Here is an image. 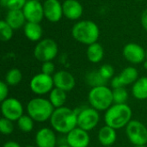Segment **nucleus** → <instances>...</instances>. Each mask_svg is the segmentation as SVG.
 Returning <instances> with one entry per match:
<instances>
[{
  "mask_svg": "<svg viewBox=\"0 0 147 147\" xmlns=\"http://www.w3.org/2000/svg\"><path fill=\"white\" fill-rule=\"evenodd\" d=\"M71 35L78 42L90 46L97 42L100 36L98 25L90 20H82L77 22L71 28Z\"/></svg>",
  "mask_w": 147,
  "mask_h": 147,
  "instance_id": "obj_3",
  "label": "nucleus"
},
{
  "mask_svg": "<svg viewBox=\"0 0 147 147\" xmlns=\"http://www.w3.org/2000/svg\"><path fill=\"white\" fill-rule=\"evenodd\" d=\"M113 99L115 104L126 103L128 99V92L125 87H121L113 90Z\"/></svg>",
  "mask_w": 147,
  "mask_h": 147,
  "instance_id": "obj_29",
  "label": "nucleus"
},
{
  "mask_svg": "<svg viewBox=\"0 0 147 147\" xmlns=\"http://www.w3.org/2000/svg\"><path fill=\"white\" fill-rule=\"evenodd\" d=\"M138 1H144V0H138Z\"/></svg>",
  "mask_w": 147,
  "mask_h": 147,
  "instance_id": "obj_44",
  "label": "nucleus"
},
{
  "mask_svg": "<svg viewBox=\"0 0 147 147\" xmlns=\"http://www.w3.org/2000/svg\"><path fill=\"white\" fill-rule=\"evenodd\" d=\"M109 147H113V146H109Z\"/></svg>",
  "mask_w": 147,
  "mask_h": 147,
  "instance_id": "obj_45",
  "label": "nucleus"
},
{
  "mask_svg": "<svg viewBox=\"0 0 147 147\" xmlns=\"http://www.w3.org/2000/svg\"><path fill=\"white\" fill-rule=\"evenodd\" d=\"M14 121L2 117L0 120V131L3 135H9L14 131Z\"/></svg>",
  "mask_w": 147,
  "mask_h": 147,
  "instance_id": "obj_31",
  "label": "nucleus"
},
{
  "mask_svg": "<svg viewBox=\"0 0 147 147\" xmlns=\"http://www.w3.org/2000/svg\"><path fill=\"white\" fill-rule=\"evenodd\" d=\"M8 95H9V85L4 81H1L0 82V101L3 102L6 98H8Z\"/></svg>",
  "mask_w": 147,
  "mask_h": 147,
  "instance_id": "obj_34",
  "label": "nucleus"
},
{
  "mask_svg": "<svg viewBox=\"0 0 147 147\" xmlns=\"http://www.w3.org/2000/svg\"><path fill=\"white\" fill-rule=\"evenodd\" d=\"M64 16L71 21H76L81 18L84 13V8L78 0H65L62 3Z\"/></svg>",
  "mask_w": 147,
  "mask_h": 147,
  "instance_id": "obj_17",
  "label": "nucleus"
},
{
  "mask_svg": "<svg viewBox=\"0 0 147 147\" xmlns=\"http://www.w3.org/2000/svg\"><path fill=\"white\" fill-rule=\"evenodd\" d=\"M34 140L37 147H56L58 146L55 131L48 127L40 128L36 133Z\"/></svg>",
  "mask_w": 147,
  "mask_h": 147,
  "instance_id": "obj_16",
  "label": "nucleus"
},
{
  "mask_svg": "<svg viewBox=\"0 0 147 147\" xmlns=\"http://www.w3.org/2000/svg\"><path fill=\"white\" fill-rule=\"evenodd\" d=\"M41 72L52 76L55 73V65L53 61L43 62L41 65Z\"/></svg>",
  "mask_w": 147,
  "mask_h": 147,
  "instance_id": "obj_33",
  "label": "nucleus"
},
{
  "mask_svg": "<svg viewBox=\"0 0 147 147\" xmlns=\"http://www.w3.org/2000/svg\"><path fill=\"white\" fill-rule=\"evenodd\" d=\"M134 147H147L146 146H134Z\"/></svg>",
  "mask_w": 147,
  "mask_h": 147,
  "instance_id": "obj_40",
  "label": "nucleus"
},
{
  "mask_svg": "<svg viewBox=\"0 0 147 147\" xmlns=\"http://www.w3.org/2000/svg\"><path fill=\"white\" fill-rule=\"evenodd\" d=\"M88 101L97 111H106L114 104L113 90L107 85L93 87L88 94Z\"/></svg>",
  "mask_w": 147,
  "mask_h": 147,
  "instance_id": "obj_4",
  "label": "nucleus"
},
{
  "mask_svg": "<svg viewBox=\"0 0 147 147\" xmlns=\"http://www.w3.org/2000/svg\"><path fill=\"white\" fill-rule=\"evenodd\" d=\"M67 99V95L66 92L64 91L63 90L58 89V88H53L51 92L49 93V102L52 103L54 109H59L61 107H64L65 102Z\"/></svg>",
  "mask_w": 147,
  "mask_h": 147,
  "instance_id": "obj_24",
  "label": "nucleus"
},
{
  "mask_svg": "<svg viewBox=\"0 0 147 147\" xmlns=\"http://www.w3.org/2000/svg\"><path fill=\"white\" fill-rule=\"evenodd\" d=\"M123 57L129 63L138 65L144 63L146 59V50L138 43L130 42L124 46L122 50Z\"/></svg>",
  "mask_w": 147,
  "mask_h": 147,
  "instance_id": "obj_11",
  "label": "nucleus"
},
{
  "mask_svg": "<svg viewBox=\"0 0 147 147\" xmlns=\"http://www.w3.org/2000/svg\"><path fill=\"white\" fill-rule=\"evenodd\" d=\"M86 82L89 85L91 86V88L106 85L108 83V81L101 76L98 71H92L89 72L86 76Z\"/></svg>",
  "mask_w": 147,
  "mask_h": 147,
  "instance_id": "obj_26",
  "label": "nucleus"
},
{
  "mask_svg": "<svg viewBox=\"0 0 147 147\" xmlns=\"http://www.w3.org/2000/svg\"><path fill=\"white\" fill-rule=\"evenodd\" d=\"M118 77L122 85L125 87L130 84H134L139 79V71L134 66H127L121 71Z\"/></svg>",
  "mask_w": 147,
  "mask_h": 147,
  "instance_id": "obj_23",
  "label": "nucleus"
},
{
  "mask_svg": "<svg viewBox=\"0 0 147 147\" xmlns=\"http://www.w3.org/2000/svg\"><path fill=\"white\" fill-rule=\"evenodd\" d=\"M146 59H147V49H146Z\"/></svg>",
  "mask_w": 147,
  "mask_h": 147,
  "instance_id": "obj_42",
  "label": "nucleus"
},
{
  "mask_svg": "<svg viewBox=\"0 0 147 147\" xmlns=\"http://www.w3.org/2000/svg\"><path fill=\"white\" fill-rule=\"evenodd\" d=\"M143 66H144V68H145V69H146L147 70V59H146V60L144 61V63H143Z\"/></svg>",
  "mask_w": 147,
  "mask_h": 147,
  "instance_id": "obj_39",
  "label": "nucleus"
},
{
  "mask_svg": "<svg viewBox=\"0 0 147 147\" xmlns=\"http://www.w3.org/2000/svg\"><path fill=\"white\" fill-rule=\"evenodd\" d=\"M99 73L101 74V76L107 81L112 79L115 76V69L111 65L109 64H104L102 65L99 70H98Z\"/></svg>",
  "mask_w": 147,
  "mask_h": 147,
  "instance_id": "obj_32",
  "label": "nucleus"
},
{
  "mask_svg": "<svg viewBox=\"0 0 147 147\" xmlns=\"http://www.w3.org/2000/svg\"><path fill=\"white\" fill-rule=\"evenodd\" d=\"M4 20L14 30L23 28L27 22L22 10H8Z\"/></svg>",
  "mask_w": 147,
  "mask_h": 147,
  "instance_id": "obj_19",
  "label": "nucleus"
},
{
  "mask_svg": "<svg viewBox=\"0 0 147 147\" xmlns=\"http://www.w3.org/2000/svg\"><path fill=\"white\" fill-rule=\"evenodd\" d=\"M98 140L100 144L103 147L113 146L117 140V134L116 130L111 127L105 125L104 127H101L98 131Z\"/></svg>",
  "mask_w": 147,
  "mask_h": 147,
  "instance_id": "obj_18",
  "label": "nucleus"
},
{
  "mask_svg": "<svg viewBox=\"0 0 147 147\" xmlns=\"http://www.w3.org/2000/svg\"><path fill=\"white\" fill-rule=\"evenodd\" d=\"M23 33L26 38L33 42H38L41 40L43 29L40 23L27 22L23 27Z\"/></svg>",
  "mask_w": 147,
  "mask_h": 147,
  "instance_id": "obj_20",
  "label": "nucleus"
},
{
  "mask_svg": "<svg viewBox=\"0 0 147 147\" xmlns=\"http://www.w3.org/2000/svg\"><path fill=\"white\" fill-rule=\"evenodd\" d=\"M133 111L127 104L114 103L109 109L105 111L104 121L105 125L115 128V130L126 127L132 121Z\"/></svg>",
  "mask_w": 147,
  "mask_h": 147,
  "instance_id": "obj_2",
  "label": "nucleus"
},
{
  "mask_svg": "<svg viewBox=\"0 0 147 147\" xmlns=\"http://www.w3.org/2000/svg\"><path fill=\"white\" fill-rule=\"evenodd\" d=\"M111 87L112 89H117V88H121V87H124L121 84V82L119 79L118 76H115L112 79H111Z\"/></svg>",
  "mask_w": 147,
  "mask_h": 147,
  "instance_id": "obj_35",
  "label": "nucleus"
},
{
  "mask_svg": "<svg viewBox=\"0 0 147 147\" xmlns=\"http://www.w3.org/2000/svg\"><path fill=\"white\" fill-rule=\"evenodd\" d=\"M22 79V73L18 68H12L5 75V83L9 86H16Z\"/></svg>",
  "mask_w": 147,
  "mask_h": 147,
  "instance_id": "obj_25",
  "label": "nucleus"
},
{
  "mask_svg": "<svg viewBox=\"0 0 147 147\" xmlns=\"http://www.w3.org/2000/svg\"><path fill=\"white\" fill-rule=\"evenodd\" d=\"M14 29L7 23L5 20L0 22V39L2 41H9L12 39Z\"/></svg>",
  "mask_w": 147,
  "mask_h": 147,
  "instance_id": "obj_28",
  "label": "nucleus"
},
{
  "mask_svg": "<svg viewBox=\"0 0 147 147\" xmlns=\"http://www.w3.org/2000/svg\"><path fill=\"white\" fill-rule=\"evenodd\" d=\"M34 122L35 121L28 115H23L16 121L18 128L23 133H30L34 129Z\"/></svg>",
  "mask_w": 147,
  "mask_h": 147,
  "instance_id": "obj_27",
  "label": "nucleus"
},
{
  "mask_svg": "<svg viewBox=\"0 0 147 147\" xmlns=\"http://www.w3.org/2000/svg\"><path fill=\"white\" fill-rule=\"evenodd\" d=\"M132 94L137 100H147V77L139 78L132 86Z\"/></svg>",
  "mask_w": 147,
  "mask_h": 147,
  "instance_id": "obj_22",
  "label": "nucleus"
},
{
  "mask_svg": "<svg viewBox=\"0 0 147 147\" xmlns=\"http://www.w3.org/2000/svg\"><path fill=\"white\" fill-rule=\"evenodd\" d=\"M54 108L48 99L43 97H35L31 99L27 105L28 115L35 122H45L49 121Z\"/></svg>",
  "mask_w": 147,
  "mask_h": 147,
  "instance_id": "obj_5",
  "label": "nucleus"
},
{
  "mask_svg": "<svg viewBox=\"0 0 147 147\" xmlns=\"http://www.w3.org/2000/svg\"><path fill=\"white\" fill-rule=\"evenodd\" d=\"M140 22H141V25L143 27V28L147 31V9H146L142 14H141V17H140Z\"/></svg>",
  "mask_w": 147,
  "mask_h": 147,
  "instance_id": "obj_36",
  "label": "nucleus"
},
{
  "mask_svg": "<svg viewBox=\"0 0 147 147\" xmlns=\"http://www.w3.org/2000/svg\"><path fill=\"white\" fill-rule=\"evenodd\" d=\"M25 147H37V146H31V145H28V146H26Z\"/></svg>",
  "mask_w": 147,
  "mask_h": 147,
  "instance_id": "obj_41",
  "label": "nucleus"
},
{
  "mask_svg": "<svg viewBox=\"0 0 147 147\" xmlns=\"http://www.w3.org/2000/svg\"><path fill=\"white\" fill-rule=\"evenodd\" d=\"M49 121L55 132L66 135L78 127V112L65 106L55 109Z\"/></svg>",
  "mask_w": 147,
  "mask_h": 147,
  "instance_id": "obj_1",
  "label": "nucleus"
},
{
  "mask_svg": "<svg viewBox=\"0 0 147 147\" xmlns=\"http://www.w3.org/2000/svg\"><path fill=\"white\" fill-rule=\"evenodd\" d=\"M22 11L27 22L40 23L45 17L43 3H41L40 1L28 0L22 9Z\"/></svg>",
  "mask_w": 147,
  "mask_h": 147,
  "instance_id": "obj_12",
  "label": "nucleus"
},
{
  "mask_svg": "<svg viewBox=\"0 0 147 147\" xmlns=\"http://www.w3.org/2000/svg\"><path fill=\"white\" fill-rule=\"evenodd\" d=\"M66 143L71 147H88L90 137L87 131L77 127L65 136Z\"/></svg>",
  "mask_w": 147,
  "mask_h": 147,
  "instance_id": "obj_13",
  "label": "nucleus"
},
{
  "mask_svg": "<svg viewBox=\"0 0 147 147\" xmlns=\"http://www.w3.org/2000/svg\"><path fill=\"white\" fill-rule=\"evenodd\" d=\"M53 83L54 87L63 90L65 92H69L72 90L76 85V80L74 76L65 70H60L59 71H56L53 76Z\"/></svg>",
  "mask_w": 147,
  "mask_h": 147,
  "instance_id": "obj_15",
  "label": "nucleus"
},
{
  "mask_svg": "<svg viewBox=\"0 0 147 147\" xmlns=\"http://www.w3.org/2000/svg\"><path fill=\"white\" fill-rule=\"evenodd\" d=\"M3 147H22V146H20V144H19V143H17V142H16V141H12V140H10V141H7V142H5V143L3 144Z\"/></svg>",
  "mask_w": 147,
  "mask_h": 147,
  "instance_id": "obj_37",
  "label": "nucleus"
},
{
  "mask_svg": "<svg viewBox=\"0 0 147 147\" xmlns=\"http://www.w3.org/2000/svg\"><path fill=\"white\" fill-rule=\"evenodd\" d=\"M86 56L90 62L97 64L101 62L104 57V48L100 43L95 42L88 46L86 50Z\"/></svg>",
  "mask_w": 147,
  "mask_h": 147,
  "instance_id": "obj_21",
  "label": "nucleus"
},
{
  "mask_svg": "<svg viewBox=\"0 0 147 147\" xmlns=\"http://www.w3.org/2000/svg\"><path fill=\"white\" fill-rule=\"evenodd\" d=\"M59 53L57 42L50 38L42 39L37 42L34 49V58L40 62L53 61Z\"/></svg>",
  "mask_w": 147,
  "mask_h": 147,
  "instance_id": "obj_6",
  "label": "nucleus"
},
{
  "mask_svg": "<svg viewBox=\"0 0 147 147\" xmlns=\"http://www.w3.org/2000/svg\"><path fill=\"white\" fill-rule=\"evenodd\" d=\"M43 9L45 18L50 22H58L64 16L62 3L59 0H46Z\"/></svg>",
  "mask_w": 147,
  "mask_h": 147,
  "instance_id": "obj_14",
  "label": "nucleus"
},
{
  "mask_svg": "<svg viewBox=\"0 0 147 147\" xmlns=\"http://www.w3.org/2000/svg\"><path fill=\"white\" fill-rule=\"evenodd\" d=\"M28 0H1L3 6L9 10H22Z\"/></svg>",
  "mask_w": 147,
  "mask_h": 147,
  "instance_id": "obj_30",
  "label": "nucleus"
},
{
  "mask_svg": "<svg viewBox=\"0 0 147 147\" xmlns=\"http://www.w3.org/2000/svg\"><path fill=\"white\" fill-rule=\"evenodd\" d=\"M126 134L134 146H146L147 144V127L137 120H132L127 124Z\"/></svg>",
  "mask_w": 147,
  "mask_h": 147,
  "instance_id": "obj_7",
  "label": "nucleus"
},
{
  "mask_svg": "<svg viewBox=\"0 0 147 147\" xmlns=\"http://www.w3.org/2000/svg\"><path fill=\"white\" fill-rule=\"evenodd\" d=\"M1 113L3 118L17 121L23 115V106L18 99L8 97L1 102Z\"/></svg>",
  "mask_w": 147,
  "mask_h": 147,
  "instance_id": "obj_10",
  "label": "nucleus"
},
{
  "mask_svg": "<svg viewBox=\"0 0 147 147\" xmlns=\"http://www.w3.org/2000/svg\"><path fill=\"white\" fill-rule=\"evenodd\" d=\"M35 1H40V0H35Z\"/></svg>",
  "mask_w": 147,
  "mask_h": 147,
  "instance_id": "obj_43",
  "label": "nucleus"
},
{
  "mask_svg": "<svg viewBox=\"0 0 147 147\" xmlns=\"http://www.w3.org/2000/svg\"><path fill=\"white\" fill-rule=\"evenodd\" d=\"M29 86L32 92L35 95L44 96L48 94L54 88L53 76L42 72L38 73L31 78Z\"/></svg>",
  "mask_w": 147,
  "mask_h": 147,
  "instance_id": "obj_8",
  "label": "nucleus"
},
{
  "mask_svg": "<svg viewBox=\"0 0 147 147\" xmlns=\"http://www.w3.org/2000/svg\"><path fill=\"white\" fill-rule=\"evenodd\" d=\"M99 111L92 107L84 108L78 112V127L89 132L93 130L99 123Z\"/></svg>",
  "mask_w": 147,
  "mask_h": 147,
  "instance_id": "obj_9",
  "label": "nucleus"
},
{
  "mask_svg": "<svg viewBox=\"0 0 147 147\" xmlns=\"http://www.w3.org/2000/svg\"><path fill=\"white\" fill-rule=\"evenodd\" d=\"M56 147H71L67 143H64V144H59Z\"/></svg>",
  "mask_w": 147,
  "mask_h": 147,
  "instance_id": "obj_38",
  "label": "nucleus"
}]
</instances>
